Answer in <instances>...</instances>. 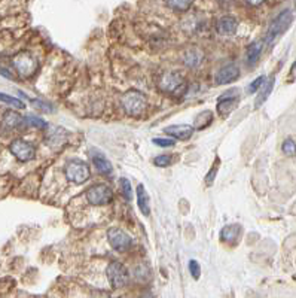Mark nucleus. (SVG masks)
<instances>
[{"instance_id": "nucleus-19", "label": "nucleus", "mask_w": 296, "mask_h": 298, "mask_svg": "<svg viewBox=\"0 0 296 298\" xmlns=\"http://www.w3.org/2000/svg\"><path fill=\"white\" fill-rule=\"evenodd\" d=\"M273 88H274V78H269V79L263 84L261 93L258 94V97H256V100H255V107H261L262 103L266 102V99L269 97Z\"/></svg>"}, {"instance_id": "nucleus-13", "label": "nucleus", "mask_w": 296, "mask_h": 298, "mask_svg": "<svg viewBox=\"0 0 296 298\" xmlns=\"http://www.w3.org/2000/svg\"><path fill=\"white\" fill-rule=\"evenodd\" d=\"M237 27H238V22L232 15H224V17L219 18L217 22H216L217 33L224 36L234 35L237 32Z\"/></svg>"}, {"instance_id": "nucleus-25", "label": "nucleus", "mask_w": 296, "mask_h": 298, "mask_svg": "<svg viewBox=\"0 0 296 298\" xmlns=\"http://www.w3.org/2000/svg\"><path fill=\"white\" fill-rule=\"evenodd\" d=\"M0 102H3V103H6V105H9V106H14V107H17V109H22V107H26L24 103H22L19 99L11 97V96L3 94V93H0Z\"/></svg>"}, {"instance_id": "nucleus-31", "label": "nucleus", "mask_w": 296, "mask_h": 298, "mask_svg": "<svg viewBox=\"0 0 296 298\" xmlns=\"http://www.w3.org/2000/svg\"><path fill=\"white\" fill-rule=\"evenodd\" d=\"M26 124L32 125V127H36V128H45L46 127V123L40 118H36V117H27L26 118Z\"/></svg>"}, {"instance_id": "nucleus-2", "label": "nucleus", "mask_w": 296, "mask_h": 298, "mask_svg": "<svg viewBox=\"0 0 296 298\" xmlns=\"http://www.w3.org/2000/svg\"><path fill=\"white\" fill-rule=\"evenodd\" d=\"M121 105L130 117H140L147 106V99L139 89H130L122 94Z\"/></svg>"}, {"instance_id": "nucleus-20", "label": "nucleus", "mask_w": 296, "mask_h": 298, "mask_svg": "<svg viewBox=\"0 0 296 298\" xmlns=\"http://www.w3.org/2000/svg\"><path fill=\"white\" fill-rule=\"evenodd\" d=\"M203 51H200V50H189L188 53L185 54V58H183V61H185V64L188 66V67H196V66H200L201 64V61H203Z\"/></svg>"}, {"instance_id": "nucleus-3", "label": "nucleus", "mask_w": 296, "mask_h": 298, "mask_svg": "<svg viewBox=\"0 0 296 298\" xmlns=\"http://www.w3.org/2000/svg\"><path fill=\"white\" fill-rule=\"evenodd\" d=\"M292 21H293V14H292L290 9L281 11L279 15L273 19V22L269 24L266 36H265V43H268V45L274 43L280 36L283 35L290 27Z\"/></svg>"}, {"instance_id": "nucleus-15", "label": "nucleus", "mask_w": 296, "mask_h": 298, "mask_svg": "<svg viewBox=\"0 0 296 298\" xmlns=\"http://www.w3.org/2000/svg\"><path fill=\"white\" fill-rule=\"evenodd\" d=\"M26 124V118H22L19 113L14 110H8L3 115V127L8 130H17L19 127H22Z\"/></svg>"}, {"instance_id": "nucleus-21", "label": "nucleus", "mask_w": 296, "mask_h": 298, "mask_svg": "<svg viewBox=\"0 0 296 298\" xmlns=\"http://www.w3.org/2000/svg\"><path fill=\"white\" fill-rule=\"evenodd\" d=\"M211 123H213V112H211V110H203L201 113L196 115L193 127H195L196 130H204V128H207Z\"/></svg>"}, {"instance_id": "nucleus-10", "label": "nucleus", "mask_w": 296, "mask_h": 298, "mask_svg": "<svg viewBox=\"0 0 296 298\" xmlns=\"http://www.w3.org/2000/svg\"><path fill=\"white\" fill-rule=\"evenodd\" d=\"M238 100H240L238 89L228 91L222 97H219V100H217V112H219V115L224 117V118L228 117L234 110V107L237 106Z\"/></svg>"}, {"instance_id": "nucleus-27", "label": "nucleus", "mask_w": 296, "mask_h": 298, "mask_svg": "<svg viewBox=\"0 0 296 298\" xmlns=\"http://www.w3.org/2000/svg\"><path fill=\"white\" fill-rule=\"evenodd\" d=\"M219 164H220V158L216 157L214 158V163H213V167H211V170H210L207 176H206V184L207 185H213V182H214V177L217 175V170H219Z\"/></svg>"}, {"instance_id": "nucleus-11", "label": "nucleus", "mask_w": 296, "mask_h": 298, "mask_svg": "<svg viewBox=\"0 0 296 298\" xmlns=\"http://www.w3.org/2000/svg\"><path fill=\"white\" fill-rule=\"evenodd\" d=\"M238 76H240V69H238V66L234 64V63H228V64H225L224 67H220L219 72L216 73L214 82H216L217 85H227V84L234 82L235 79H238Z\"/></svg>"}, {"instance_id": "nucleus-8", "label": "nucleus", "mask_w": 296, "mask_h": 298, "mask_svg": "<svg viewBox=\"0 0 296 298\" xmlns=\"http://www.w3.org/2000/svg\"><path fill=\"white\" fill-rule=\"evenodd\" d=\"M107 240L118 252H125L133 245V239L130 237V234H127L121 228H110L107 231Z\"/></svg>"}, {"instance_id": "nucleus-24", "label": "nucleus", "mask_w": 296, "mask_h": 298, "mask_svg": "<svg viewBox=\"0 0 296 298\" xmlns=\"http://www.w3.org/2000/svg\"><path fill=\"white\" fill-rule=\"evenodd\" d=\"M119 187H121V193L124 195V198H127L128 201L133 198V190H131V184L127 177H121L119 179Z\"/></svg>"}, {"instance_id": "nucleus-29", "label": "nucleus", "mask_w": 296, "mask_h": 298, "mask_svg": "<svg viewBox=\"0 0 296 298\" xmlns=\"http://www.w3.org/2000/svg\"><path fill=\"white\" fill-rule=\"evenodd\" d=\"M265 81H266V78L265 76H259V78H256L250 85H249V88H247V91L250 93V94H253V93H256L259 88L263 87V84H265Z\"/></svg>"}, {"instance_id": "nucleus-32", "label": "nucleus", "mask_w": 296, "mask_h": 298, "mask_svg": "<svg viewBox=\"0 0 296 298\" xmlns=\"http://www.w3.org/2000/svg\"><path fill=\"white\" fill-rule=\"evenodd\" d=\"M152 142L157 146H161V148H171V146H175L176 143L175 139H161V137H155Z\"/></svg>"}, {"instance_id": "nucleus-5", "label": "nucleus", "mask_w": 296, "mask_h": 298, "mask_svg": "<svg viewBox=\"0 0 296 298\" xmlns=\"http://www.w3.org/2000/svg\"><path fill=\"white\" fill-rule=\"evenodd\" d=\"M159 88L168 94H173V96H179V94H183L185 89H186V82H185V78L177 73V72H167L162 75L161 78V82H159Z\"/></svg>"}, {"instance_id": "nucleus-12", "label": "nucleus", "mask_w": 296, "mask_h": 298, "mask_svg": "<svg viewBox=\"0 0 296 298\" xmlns=\"http://www.w3.org/2000/svg\"><path fill=\"white\" fill-rule=\"evenodd\" d=\"M164 131L173 137V139H179V141H188L191 139L192 134H193V127L192 125H186V124H176V125H170V127H165Z\"/></svg>"}, {"instance_id": "nucleus-30", "label": "nucleus", "mask_w": 296, "mask_h": 298, "mask_svg": "<svg viewBox=\"0 0 296 298\" xmlns=\"http://www.w3.org/2000/svg\"><path fill=\"white\" fill-rule=\"evenodd\" d=\"M189 273H191L192 278H193L195 281H198L200 276H201V267H200V264L196 263L195 260H191V261H189Z\"/></svg>"}, {"instance_id": "nucleus-28", "label": "nucleus", "mask_w": 296, "mask_h": 298, "mask_svg": "<svg viewBox=\"0 0 296 298\" xmlns=\"http://www.w3.org/2000/svg\"><path fill=\"white\" fill-rule=\"evenodd\" d=\"M171 161H173V157L171 155H167V154L158 155V157L154 158V164L157 167H168V166H171Z\"/></svg>"}, {"instance_id": "nucleus-18", "label": "nucleus", "mask_w": 296, "mask_h": 298, "mask_svg": "<svg viewBox=\"0 0 296 298\" xmlns=\"http://www.w3.org/2000/svg\"><path fill=\"white\" fill-rule=\"evenodd\" d=\"M262 45H263V42H253V43L249 45L247 53H245L249 66H255L258 63V60H259V57H261L262 54V48H263Z\"/></svg>"}, {"instance_id": "nucleus-7", "label": "nucleus", "mask_w": 296, "mask_h": 298, "mask_svg": "<svg viewBox=\"0 0 296 298\" xmlns=\"http://www.w3.org/2000/svg\"><path fill=\"white\" fill-rule=\"evenodd\" d=\"M106 274H107L110 286L115 288V289L124 288L128 283V279H130V273H128L127 267L122 263H118V261H113V263L107 265Z\"/></svg>"}, {"instance_id": "nucleus-4", "label": "nucleus", "mask_w": 296, "mask_h": 298, "mask_svg": "<svg viewBox=\"0 0 296 298\" xmlns=\"http://www.w3.org/2000/svg\"><path fill=\"white\" fill-rule=\"evenodd\" d=\"M66 176L70 182L73 184H85L89 176H91V170H89V166H88L85 161L82 159H70L69 163L66 164Z\"/></svg>"}, {"instance_id": "nucleus-23", "label": "nucleus", "mask_w": 296, "mask_h": 298, "mask_svg": "<svg viewBox=\"0 0 296 298\" xmlns=\"http://www.w3.org/2000/svg\"><path fill=\"white\" fill-rule=\"evenodd\" d=\"M168 8H171V9H175V11H179V12H185V11H188L189 8L192 6V2H186V0H175V2H167L165 3Z\"/></svg>"}, {"instance_id": "nucleus-34", "label": "nucleus", "mask_w": 296, "mask_h": 298, "mask_svg": "<svg viewBox=\"0 0 296 298\" xmlns=\"http://www.w3.org/2000/svg\"><path fill=\"white\" fill-rule=\"evenodd\" d=\"M293 81H296V61L292 64L290 72H289V78H287V82H289V84H292Z\"/></svg>"}, {"instance_id": "nucleus-9", "label": "nucleus", "mask_w": 296, "mask_h": 298, "mask_svg": "<svg viewBox=\"0 0 296 298\" xmlns=\"http://www.w3.org/2000/svg\"><path fill=\"white\" fill-rule=\"evenodd\" d=\"M9 149H11L12 155L17 158L18 161H21V163L32 161L36 157L35 146L27 141H22V139H15L11 143Z\"/></svg>"}, {"instance_id": "nucleus-33", "label": "nucleus", "mask_w": 296, "mask_h": 298, "mask_svg": "<svg viewBox=\"0 0 296 298\" xmlns=\"http://www.w3.org/2000/svg\"><path fill=\"white\" fill-rule=\"evenodd\" d=\"M32 103L37 107V109H40V110H43V112H53L54 107L50 103H46V102H42V100H32Z\"/></svg>"}, {"instance_id": "nucleus-14", "label": "nucleus", "mask_w": 296, "mask_h": 298, "mask_svg": "<svg viewBox=\"0 0 296 298\" xmlns=\"http://www.w3.org/2000/svg\"><path fill=\"white\" fill-rule=\"evenodd\" d=\"M91 161H92V164L95 166V169H97L102 175H110L112 170H113L112 163H110L102 152L91 151Z\"/></svg>"}, {"instance_id": "nucleus-35", "label": "nucleus", "mask_w": 296, "mask_h": 298, "mask_svg": "<svg viewBox=\"0 0 296 298\" xmlns=\"http://www.w3.org/2000/svg\"><path fill=\"white\" fill-rule=\"evenodd\" d=\"M249 5H253V6H259V5H262V2H249Z\"/></svg>"}, {"instance_id": "nucleus-17", "label": "nucleus", "mask_w": 296, "mask_h": 298, "mask_svg": "<svg viewBox=\"0 0 296 298\" xmlns=\"http://www.w3.org/2000/svg\"><path fill=\"white\" fill-rule=\"evenodd\" d=\"M241 234V227L238 224H234V225H227V227L222 228L220 231V239L224 242H228V243H234Z\"/></svg>"}, {"instance_id": "nucleus-1", "label": "nucleus", "mask_w": 296, "mask_h": 298, "mask_svg": "<svg viewBox=\"0 0 296 298\" xmlns=\"http://www.w3.org/2000/svg\"><path fill=\"white\" fill-rule=\"evenodd\" d=\"M12 66L18 75L24 79L33 78L39 71V61L30 51H19L15 54L12 58Z\"/></svg>"}, {"instance_id": "nucleus-16", "label": "nucleus", "mask_w": 296, "mask_h": 298, "mask_svg": "<svg viewBox=\"0 0 296 298\" xmlns=\"http://www.w3.org/2000/svg\"><path fill=\"white\" fill-rule=\"evenodd\" d=\"M137 206L144 216L151 215V197L146 193V190L141 184L137 187Z\"/></svg>"}, {"instance_id": "nucleus-26", "label": "nucleus", "mask_w": 296, "mask_h": 298, "mask_svg": "<svg viewBox=\"0 0 296 298\" xmlns=\"http://www.w3.org/2000/svg\"><path fill=\"white\" fill-rule=\"evenodd\" d=\"M281 151L287 157H293V155H296V143L292 139H286L281 145Z\"/></svg>"}, {"instance_id": "nucleus-22", "label": "nucleus", "mask_w": 296, "mask_h": 298, "mask_svg": "<svg viewBox=\"0 0 296 298\" xmlns=\"http://www.w3.org/2000/svg\"><path fill=\"white\" fill-rule=\"evenodd\" d=\"M64 141H66V131H64V128H61V127L54 128L53 131H51V134L48 136V143H50L51 146H55V143H57V145H63Z\"/></svg>"}, {"instance_id": "nucleus-6", "label": "nucleus", "mask_w": 296, "mask_h": 298, "mask_svg": "<svg viewBox=\"0 0 296 298\" xmlns=\"http://www.w3.org/2000/svg\"><path fill=\"white\" fill-rule=\"evenodd\" d=\"M87 198L92 206H103L113 200V191L106 184H95L87 190Z\"/></svg>"}]
</instances>
